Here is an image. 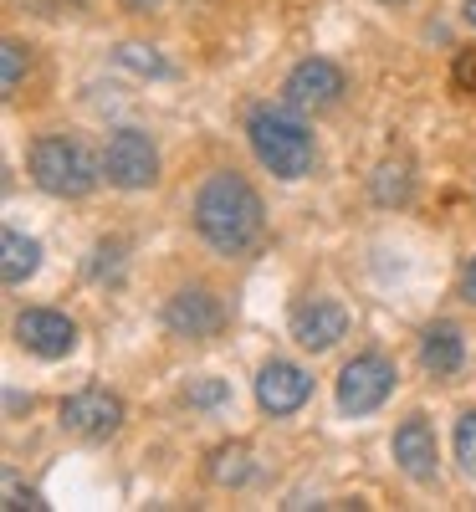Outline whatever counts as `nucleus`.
I'll return each instance as SVG.
<instances>
[{
  "label": "nucleus",
  "instance_id": "nucleus-1",
  "mask_svg": "<svg viewBox=\"0 0 476 512\" xmlns=\"http://www.w3.org/2000/svg\"><path fill=\"white\" fill-rule=\"evenodd\" d=\"M195 231L221 256H251L267 241V210L241 175H210L195 195Z\"/></svg>",
  "mask_w": 476,
  "mask_h": 512
},
{
  "label": "nucleus",
  "instance_id": "nucleus-2",
  "mask_svg": "<svg viewBox=\"0 0 476 512\" xmlns=\"http://www.w3.org/2000/svg\"><path fill=\"white\" fill-rule=\"evenodd\" d=\"M251 149L277 180H302L313 169V134L302 128L287 108H256L246 118Z\"/></svg>",
  "mask_w": 476,
  "mask_h": 512
},
{
  "label": "nucleus",
  "instance_id": "nucleus-3",
  "mask_svg": "<svg viewBox=\"0 0 476 512\" xmlns=\"http://www.w3.org/2000/svg\"><path fill=\"white\" fill-rule=\"evenodd\" d=\"M31 175L36 185L47 190V195H62V200H77V195H88L98 185V159L82 149L77 139H36L31 149Z\"/></svg>",
  "mask_w": 476,
  "mask_h": 512
},
{
  "label": "nucleus",
  "instance_id": "nucleus-4",
  "mask_svg": "<svg viewBox=\"0 0 476 512\" xmlns=\"http://www.w3.org/2000/svg\"><path fill=\"white\" fill-rule=\"evenodd\" d=\"M389 390H395V364L379 359V354H359L338 374V410L343 415H369L389 400Z\"/></svg>",
  "mask_w": 476,
  "mask_h": 512
},
{
  "label": "nucleus",
  "instance_id": "nucleus-5",
  "mask_svg": "<svg viewBox=\"0 0 476 512\" xmlns=\"http://www.w3.org/2000/svg\"><path fill=\"white\" fill-rule=\"evenodd\" d=\"M103 169H108V180L118 190H144L154 185L159 175V154L149 144V134H139V128H123V134H113L108 154H103Z\"/></svg>",
  "mask_w": 476,
  "mask_h": 512
},
{
  "label": "nucleus",
  "instance_id": "nucleus-6",
  "mask_svg": "<svg viewBox=\"0 0 476 512\" xmlns=\"http://www.w3.org/2000/svg\"><path fill=\"white\" fill-rule=\"evenodd\" d=\"M62 425L72 436H82V441H108V436H118V425H123V400L118 395H108V390H77L72 400H62Z\"/></svg>",
  "mask_w": 476,
  "mask_h": 512
},
{
  "label": "nucleus",
  "instance_id": "nucleus-7",
  "mask_svg": "<svg viewBox=\"0 0 476 512\" xmlns=\"http://www.w3.org/2000/svg\"><path fill=\"white\" fill-rule=\"evenodd\" d=\"M16 344L36 359H67L77 349V323L52 308H31L16 318Z\"/></svg>",
  "mask_w": 476,
  "mask_h": 512
},
{
  "label": "nucleus",
  "instance_id": "nucleus-8",
  "mask_svg": "<svg viewBox=\"0 0 476 512\" xmlns=\"http://www.w3.org/2000/svg\"><path fill=\"white\" fill-rule=\"evenodd\" d=\"M287 103L302 108V113H323L343 98V72L328 62V57H308V62H297L287 72Z\"/></svg>",
  "mask_w": 476,
  "mask_h": 512
},
{
  "label": "nucleus",
  "instance_id": "nucleus-9",
  "mask_svg": "<svg viewBox=\"0 0 476 512\" xmlns=\"http://www.w3.org/2000/svg\"><path fill=\"white\" fill-rule=\"evenodd\" d=\"M164 323L175 328L180 338H215L226 328V308H221V297L205 292V287H185L169 297V308H164Z\"/></svg>",
  "mask_w": 476,
  "mask_h": 512
},
{
  "label": "nucleus",
  "instance_id": "nucleus-10",
  "mask_svg": "<svg viewBox=\"0 0 476 512\" xmlns=\"http://www.w3.org/2000/svg\"><path fill=\"white\" fill-rule=\"evenodd\" d=\"M308 395H313L308 369H297V364H287V359H272V364L262 369V379H256V400H262L267 415H292V410L308 405Z\"/></svg>",
  "mask_w": 476,
  "mask_h": 512
},
{
  "label": "nucleus",
  "instance_id": "nucleus-11",
  "mask_svg": "<svg viewBox=\"0 0 476 512\" xmlns=\"http://www.w3.org/2000/svg\"><path fill=\"white\" fill-rule=\"evenodd\" d=\"M343 333H349V313H343L338 303H328V297H313V303H302L292 313V338L302 349H313V354L333 349Z\"/></svg>",
  "mask_w": 476,
  "mask_h": 512
},
{
  "label": "nucleus",
  "instance_id": "nucleus-12",
  "mask_svg": "<svg viewBox=\"0 0 476 512\" xmlns=\"http://www.w3.org/2000/svg\"><path fill=\"white\" fill-rule=\"evenodd\" d=\"M395 461L405 466V477H415V482L436 477V436H430V425L420 415H410L395 431Z\"/></svg>",
  "mask_w": 476,
  "mask_h": 512
},
{
  "label": "nucleus",
  "instance_id": "nucleus-13",
  "mask_svg": "<svg viewBox=\"0 0 476 512\" xmlns=\"http://www.w3.org/2000/svg\"><path fill=\"white\" fill-rule=\"evenodd\" d=\"M461 359H466V349H461V333H456L451 323H436V328L420 338V364H425L430 374H456Z\"/></svg>",
  "mask_w": 476,
  "mask_h": 512
},
{
  "label": "nucleus",
  "instance_id": "nucleus-14",
  "mask_svg": "<svg viewBox=\"0 0 476 512\" xmlns=\"http://www.w3.org/2000/svg\"><path fill=\"white\" fill-rule=\"evenodd\" d=\"M0 246H6V262H0V272H6L11 287H21V282L36 272V262H41V246H36L31 236H21V231H6V236H0Z\"/></svg>",
  "mask_w": 476,
  "mask_h": 512
},
{
  "label": "nucleus",
  "instance_id": "nucleus-15",
  "mask_svg": "<svg viewBox=\"0 0 476 512\" xmlns=\"http://www.w3.org/2000/svg\"><path fill=\"white\" fill-rule=\"evenodd\" d=\"M251 477V451L241 446V441H231V446H221L210 456V482H221V487H241Z\"/></svg>",
  "mask_w": 476,
  "mask_h": 512
},
{
  "label": "nucleus",
  "instance_id": "nucleus-16",
  "mask_svg": "<svg viewBox=\"0 0 476 512\" xmlns=\"http://www.w3.org/2000/svg\"><path fill=\"white\" fill-rule=\"evenodd\" d=\"M374 195H379L384 205H405V200H410V175H405V164H379Z\"/></svg>",
  "mask_w": 476,
  "mask_h": 512
},
{
  "label": "nucleus",
  "instance_id": "nucleus-17",
  "mask_svg": "<svg viewBox=\"0 0 476 512\" xmlns=\"http://www.w3.org/2000/svg\"><path fill=\"white\" fill-rule=\"evenodd\" d=\"M118 62H123V67H134V72H144V77H169V62H164L154 47H139V41L118 47Z\"/></svg>",
  "mask_w": 476,
  "mask_h": 512
},
{
  "label": "nucleus",
  "instance_id": "nucleus-18",
  "mask_svg": "<svg viewBox=\"0 0 476 512\" xmlns=\"http://www.w3.org/2000/svg\"><path fill=\"white\" fill-rule=\"evenodd\" d=\"M185 400L200 405V410H215V405H226V400H231V390H226V379H190Z\"/></svg>",
  "mask_w": 476,
  "mask_h": 512
},
{
  "label": "nucleus",
  "instance_id": "nucleus-19",
  "mask_svg": "<svg viewBox=\"0 0 476 512\" xmlns=\"http://www.w3.org/2000/svg\"><path fill=\"white\" fill-rule=\"evenodd\" d=\"M456 461H461L466 472L476 477V410L456 420Z\"/></svg>",
  "mask_w": 476,
  "mask_h": 512
},
{
  "label": "nucleus",
  "instance_id": "nucleus-20",
  "mask_svg": "<svg viewBox=\"0 0 476 512\" xmlns=\"http://www.w3.org/2000/svg\"><path fill=\"white\" fill-rule=\"evenodd\" d=\"M0 62H6V72H0V88L16 93V88H21V72H26V47H21V41H6V47H0Z\"/></svg>",
  "mask_w": 476,
  "mask_h": 512
},
{
  "label": "nucleus",
  "instance_id": "nucleus-21",
  "mask_svg": "<svg viewBox=\"0 0 476 512\" xmlns=\"http://www.w3.org/2000/svg\"><path fill=\"white\" fill-rule=\"evenodd\" d=\"M0 507H6V512H41L47 502H41L31 487H21L16 477H6V502H0Z\"/></svg>",
  "mask_w": 476,
  "mask_h": 512
},
{
  "label": "nucleus",
  "instance_id": "nucleus-22",
  "mask_svg": "<svg viewBox=\"0 0 476 512\" xmlns=\"http://www.w3.org/2000/svg\"><path fill=\"white\" fill-rule=\"evenodd\" d=\"M456 88L476 98V52H461L456 57Z\"/></svg>",
  "mask_w": 476,
  "mask_h": 512
},
{
  "label": "nucleus",
  "instance_id": "nucleus-23",
  "mask_svg": "<svg viewBox=\"0 0 476 512\" xmlns=\"http://www.w3.org/2000/svg\"><path fill=\"white\" fill-rule=\"evenodd\" d=\"M461 292H466V303H476V256H471L466 272H461Z\"/></svg>",
  "mask_w": 476,
  "mask_h": 512
},
{
  "label": "nucleus",
  "instance_id": "nucleus-24",
  "mask_svg": "<svg viewBox=\"0 0 476 512\" xmlns=\"http://www.w3.org/2000/svg\"><path fill=\"white\" fill-rule=\"evenodd\" d=\"M128 11H159V0H123Z\"/></svg>",
  "mask_w": 476,
  "mask_h": 512
},
{
  "label": "nucleus",
  "instance_id": "nucleus-25",
  "mask_svg": "<svg viewBox=\"0 0 476 512\" xmlns=\"http://www.w3.org/2000/svg\"><path fill=\"white\" fill-rule=\"evenodd\" d=\"M466 21L476 26V0H466Z\"/></svg>",
  "mask_w": 476,
  "mask_h": 512
},
{
  "label": "nucleus",
  "instance_id": "nucleus-26",
  "mask_svg": "<svg viewBox=\"0 0 476 512\" xmlns=\"http://www.w3.org/2000/svg\"><path fill=\"white\" fill-rule=\"evenodd\" d=\"M389 6H395V0H389Z\"/></svg>",
  "mask_w": 476,
  "mask_h": 512
}]
</instances>
